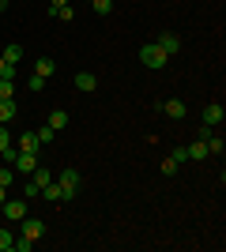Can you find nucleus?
Here are the masks:
<instances>
[{
    "instance_id": "obj_1",
    "label": "nucleus",
    "mask_w": 226,
    "mask_h": 252,
    "mask_svg": "<svg viewBox=\"0 0 226 252\" xmlns=\"http://www.w3.org/2000/svg\"><path fill=\"white\" fill-rule=\"evenodd\" d=\"M166 61H170V57H166L155 42H147V45L140 49V64H143V68H151V72H162V68H166Z\"/></svg>"
},
{
    "instance_id": "obj_2",
    "label": "nucleus",
    "mask_w": 226,
    "mask_h": 252,
    "mask_svg": "<svg viewBox=\"0 0 226 252\" xmlns=\"http://www.w3.org/2000/svg\"><path fill=\"white\" fill-rule=\"evenodd\" d=\"M57 185H61V192H65V200H72L75 192H79V185H83V173H79V169H72V166H68L65 173L57 177Z\"/></svg>"
},
{
    "instance_id": "obj_3",
    "label": "nucleus",
    "mask_w": 226,
    "mask_h": 252,
    "mask_svg": "<svg viewBox=\"0 0 226 252\" xmlns=\"http://www.w3.org/2000/svg\"><path fill=\"white\" fill-rule=\"evenodd\" d=\"M34 166H38V151H19V155H15V162H11V169H15V173H23V177H31Z\"/></svg>"
},
{
    "instance_id": "obj_4",
    "label": "nucleus",
    "mask_w": 226,
    "mask_h": 252,
    "mask_svg": "<svg viewBox=\"0 0 226 252\" xmlns=\"http://www.w3.org/2000/svg\"><path fill=\"white\" fill-rule=\"evenodd\" d=\"M155 45H159V49L166 53V57H173V53H181V34H173V31H162V34H159V42H155Z\"/></svg>"
},
{
    "instance_id": "obj_5",
    "label": "nucleus",
    "mask_w": 226,
    "mask_h": 252,
    "mask_svg": "<svg viewBox=\"0 0 226 252\" xmlns=\"http://www.w3.org/2000/svg\"><path fill=\"white\" fill-rule=\"evenodd\" d=\"M0 211H4L11 222H23V219H27V200H4Z\"/></svg>"
},
{
    "instance_id": "obj_6",
    "label": "nucleus",
    "mask_w": 226,
    "mask_h": 252,
    "mask_svg": "<svg viewBox=\"0 0 226 252\" xmlns=\"http://www.w3.org/2000/svg\"><path fill=\"white\" fill-rule=\"evenodd\" d=\"M23 237H31V241H42V237H45V222H42V219H31V215H27V219H23Z\"/></svg>"
},
{
    "instance_id": "obj_7",
    "label": "nucleus",
    "mask_w": 226,
    "mask_h": 252,
    "mask_svg": "<svg viewBox=\"0 0 226 252\" xmlns=\"http://www.w3.org/2000/svg\"><path fill=\"white\" fill-rule=\"evenodd\" d=\"M162 113H166V117H173V121H181V117L189 113V105H185L181 98H170V102H162Z\"/></svg>"
},
{
    "instance_id": "obj_8",
    "label": "nucleus",
    "mask_w": 226,
    "mask_h": 252,
    "mask_svg": "<svg viewBox=\"0 0 226 252\" xmlns=\"http://www.w3.org/2000/svg\"><path fill=\"white\" fill-rule=\"evenodd\" d=\"M223 105H219V102H211V105H207V109H204V121H200V125H211V128H219V125H223Z\"/></svg>"
},
{
    "instance_id": "obj_9",
    "label": "nucleus",
    "mask_w": 226,
    "mask_h": 252,
    "mask_svg": "<svg viewBox=\"0 0 226 252\" xmlns=\"http://www.w3.org/2000/svg\"><path fill=\"white\" fill-rule=\"evenodd\" d=\"M45 125L53 128V132H61V128H68V113H65V109H53V113L45 117Z\"/></svg>"
},
{
    "instance_id": "obj_10",
    "label": "nucleus",
    "mask_w": 226,
    "mask_h": 252,
    "mask_svg": "<svg viewBox=\"0 0 226 252\" xmlns=\"http://www.w3.org/2000/svg\"><path fill=\"white\" fill-rule=\"evenodd\" d=\"M15 113H19V109H15V102H11V98H0V125L15 121Z\"/></svg>"
},
{
    "instance_id": "obj_11",
    "label": "nucleus",
    "mask_w": 226,
    "mask_h": 252,
    "mask_svg": "<svg viewBox=\"0 0 226 252\" xmlns=\"http://www.w3.org/2000/svg\"><path fill=\"white\" fill-rule=\"evenodd\" d=\"M42 196H45V200H49V203H61V200H65V192H61V185H57V181H49V185H42Z\"/></svg>"
},
{
    "instance_id": "obj_12",
    "label": "nucleus",
    "mask_w": 226,
    "mask_h": 252,
    "mask_svg": "<svg viewBox=\"0 0 226 252\" xmlns=\"http://www.w3.org/2000/svg\"><path fill=\"white\" fill-rule=\"evenodd\" d=\"M95 87H98V79L91 72H79V75H75V91H95Z\"/></svg>"
},
{
    "instance_id": "obj_13",
    "label": "nucleus",
    "mask_w": 226,
    "mask_h": 252,
    "mask_svg": "<svg viewBox=\"0 0 226 252\" xmlns=\"http://www.w3.org/2000/svg\"><path fill=\"white\" fill-rule=\"evenodd\" d=\"M204 143H207V155H223V151H226V143H223V136H219V132H211Z\"/></svg>"
},
{
    "instance_id": "obj_14",
    "label": "nucleus",
    "mask_w": 226,
    "mask_h": 252,
    "mask_svg": "<svg viewBox=\"0 0 226 252\" xmlns=\"http://www.w3.org/2000/svg\"><path fill=\"white\" fill-rule=\"evenodd\" d=\"M42 143H38V132H23L19 136V151H38Z\"/></svg>"
},
{
    "instance_id": "obj_15",
    "label": "nucleus",
    "mask_w": 226,
    "mask_h": 252,
    "mask_svg": "<svg viewBox=\"0 0 226 252\" xmlns=\"http://www.w3.org/2000/svg\"><path fill=\"white\" fill-rule=\"evenodd\" d=\"M34 72L42 75V79H49V75H57V61H49V57H42V61H38V68H34Z\"/></svg>"
},
{
    "instance_id": "obj_16",
    "label": "nucleus",
    "mask_w": 226,
    "mask_h": 252,
    "mask_svg": "<svg viewBox=\"0 0 226 252\" xmlns=\"http://www.w3.org/2000/svg\"><path fill=\"white\" fill-rule=\"evenodd\" d=\"M185 151H189V158H193V162H200V158H207V143H204V139H196V143H189V147H185Z\"/></svg>"
},
{
    "instance_id": "obj_17",
    "label": "nucleus",
    "mask_w": 226,
    "mask_h": 252,
    "mask_svg": "<svg viewBox=\"0 0 226 252\" xmlns=\"http://www.w3.org/2000/svg\"><path fill=\"white\" fill-rule=\"evenodd\" d=\"M49 11H53V19H61V23H72L75 19V8H72V4H61V8H49Z\"/></svg>"
},
{
    "instance_id": "obj_18",
    "label": "nucleus",
    "mask_w": 226,
    "mask_h": 252,
    "mask_svg": "<svg viewBox=\"0 0 226 252\" xmlns=\"http://www.w3.org/2000/svg\"><path fill=\"white\" fill-rule=\"evenodd\" d=\"M31 181H34V185H38V189H42V185H49V181H53V173H49V169H45V166H34Z\"/></svg>"
},
{
    "instance_id": "obj_19",
    "label": "nucleus",
    "mask_w": 226,
    "mask_h": 252,
    "mask_svg": "<svg viewBox=\"0 0 226 252\" xmlns=\"http://www.w3.org/2000/svg\"><path fill=\"white\" fill-rule=\"evenodd\" d=\"M0 57H4V61H8V64H15V61H23V45H19V42H11V45H8V49L0 53Z\"/></svg>"
},
{
    "instance_id": "obj_20",
    "label": "nucleus",
    "mask_w": 226,
    "mask_h": 252,
    "mask_svg": "<svg viewBox=\"0 0 226 252\" xmlns=\"http://www.w3.org/2000/svg\"><path fill=\"white\" fill-rule=\"evenodd\" d=\"M11 181H15V169H11L8 162H0V185H4V189H8Z\"/></svg>"
},
{
    "instance_id": "obj_21",
    "label": "nucleus",
    "mask_w": 226,
    "mask_h": 252,
    "mask_svg": "<svg viewBox=\"0 0 226 252\" xmlns=\"http://www.w3.org/2000/svg\"><path fill=\"white\" fill-rule=\"evenodd\" d=\"M91 8H95V15H109V11H113V0H91Z\"/></svg>"
},
{
    "instance_id": "obj_22",
    "label": "nucleus",
    "mask_w": 226,
    "mask_h": 252,
    "mask_svg": "<svg viewBox=\"0 0 226 252\" xmlns=\"http://www.w3.org/2000/svg\"><path fill=\"white\" fill-rule=\"evenodd\" d=\"M11 245H15V233H11V230H0V252H11Z\"/></svg>"
},
{
    "instance_id": "obj_23",
    "label": "nucleus",
    "mask_w": 226,
    "mask_h": 252,
    "mask_svg": "<svg viewBox=\"0 0 226 252\" xmlns=\"http://www.w3.org/2000/svg\"><path fill=\"white\" fill-rule=\"evenodd\" d=\"M53 139H57V132H53L49 125H42V128H38V143H53Z\"/></svg>"
},
{
    "instance_id": "obj_24",
    "label": "nucleus",
    "mask_w": 226,
    "mask_h": 252,
    "mask_svg": "<svg viewBox=\"0 0 226 252\" xmlns=\"http://www.w3.org/2000/svg\"><path fill=\"white\" fill-rule=\"evenodd\" d=\"M11 249H15V252H31V249H34V241H31V237H23V233H19V237H15V245H11Z\"/></svg>"
},
{
    "instance_id": "obj_25",
    "label": "nucleus",
    "mask_w": 226,
    "mask_h": 252,
    "mask_svg": "<svg viewBox=\"0 0 226 252\" xmlns=\"http://www.w3.org/2000/svg\"><path fill=\"white\" fill-rule=\"evenodd\" d=\"M23 196H27V200H34V196H42V189H38V185L27 177V185H23Z\"/></svg>"
},
{
    "instance_id": "obj_26",
    "label": "nucleus",
    "mask_w": 226,
    "mask_h": 252,
    "mask_svg": "<svg viewBox=\"0 0 226 252\" xmlns=\"http://www.w3.org/2000/svg\"><path fill=\"white\" fill-rule=\"evenodd\" d=\"M11 147V132H8V125H0V155Z\"/></svg>"
},
{
    "instance_id": "obj_27",
    "label": "nucleus",
    "mask_w": 226,
    "mask_h": 252,
    "mask_svg": "<svg viewBox=\"0 0 226 252\" xmlns=\"http://www.w3.org/2000/svg\"><path fill=\"white\" fill-rule=\"evenodd\" d=\"M15 94V79H0V98H11Z\"/></svg>"
},
{
    "instance_id": "obj_28",
    "label": "nucleus",
    "mask_w": 226,
    "mask_h": 252,
    "mask_svg": "<svg viewBox=\"0 0 226 252\" xmlns=\"http://www.w3.org/2000/svg\"><path fill=\"white\" fill-rule=\"evenodd\" d=\"M162 173H166V177H173V173H177V162H173V158H162Z\"/></svg>"
},
{
    "instance_id": "obj_29",
    "label": "nucleus",
    "mask_w": 226,
    "mask_h": 252,
    "mask_svg": "<svg viewBox=\"0 0 226 252\" xmlns=\"http://www.w3.org/2000/svg\"><path fill=\"white\" fill-rule=\"evenodd\" d=\"M27 83H31V91H45V79H42V75H38V72H34L31 79H27Z\"/></svg>"
},
{
    "instance_id": "obj_30",
    "label": "nucleus",
    "mask_w": 226,
    "mask_h": 252,
    "mask_svg": "<svg viewBox=\"0 0 226 252\" xmlns=\"http://www.w3.org/2000/svg\"><path fill=\"white\" fill-rule=\"evenodd\" d=\"M170 158L177 162V166H181V162H189V151H185V147H177V151H170Z\"/></svg>"
},
{
    "instance_id": "obj_31",
    "label": "nucleus",
    "mask_w": 226,
    "mask_h": 252,
    "mask_svg": "<svg viewBox=\"0 0 226 252\" xmlns=\"http://www.w3.org/2000/svg\"><path fill=\"white\" fill-rule=\"evenodd\" d=\"M61 4H68V0H49V8H61Z\"/></svg>"
},
{
    "instance_id": "obj_32",
    "label": "nucleus",
    "mask_w": 226,
    "mask_h": 252,
    "mask_svg": "<svg viewBox=\"0 0 226 252\" xmlns=\"http://www.w3.org/2000/svg\"><path fill=\"white\" fill-rule=\"evenodd\" d=\"M4 200H8V189H4V185H0V203H4Z\"/></svg>"
},
{
    "instance_id": "obj_33",
    "label": "nucleus",
    "mask_w": 226,
    "mask_h": 252,
    "mask_svg": "<svg viewBox=\"0 0 226 252\" xmlns=\"http://www.w3.org/2000/svg\"><path fill=\"white\" fill-rule=\"evenodd\" d=\"M8 4H11V0H0V11H8Z\"/></svg>"
},
{
    "instance_id": "obj_34",
    "label": "nucleus",
    "mask_w": 226,
    "mask_h": 252,
    "mask_svg": "<svg viewBox=\"0 0 226 252\" xmlns=\"http://www.w3.org/2000/svg\"><path fill=\"white\" fill-rule=\"evenodd\" d=\"M87 4H91V0H87Z\"/></svg>"
}]
</instances>
